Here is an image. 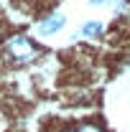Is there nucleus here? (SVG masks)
<instances>
[{"label":"nucleus","instance_id":"obj_7","mask_svg":"<svg viewBox=\"0 0 130 132\" xmlns=\"http://www.w3.org/2000/svg\"><path fill=\"white\" fill-rule=\"evenodd\" d=\"M107 0H89V5H105Z\"/></svg>","mask_w":130,"mask_h":132},{"label":"nucleus","instance_id":"obj_6","mask_svg":"<svg viewBox=\"0 0 130 132\" xmlns=\"http://www.w3.org/2000/svg\"><path fill=\"white\" fill-rule=\"evenodd\" d=\"M59 132H79V130H77V125H74V127H61Z\"/></svg>","mask_w":130,"mask_h":132},{"label":"nucleus","instance_id":"obj_3","mask_svg":"<svg viewBox=\"0 0 130 132\" xmlns=\"http://www.w3.org/2000/svg\"><path fill=\"white\" fill-rule=\"evenodd\" d=\"M79 33L84 38H99V36L105 33V23H99V20H87V23L82 26Z\"/></svg>","mask_w":130,"mask_h":132},{"label":"nucleus","instance_id":"obj_5","mask_svg":"<svg viewBox=\"0 0 130 132\" xmlns=\"http://www.w3.org/2000/svg\"><path fill=\"white\" fill-rule=\"evenodd\" d=\"M115 10L128 13V10H130V0H115Z\"/></svg>","mask_w":130,"mask_h":132},{"label":"nucleus","instance_id":"obj_1","mask_svg":"<svg viewBox=\"0 0 130 132\" xmlns=\"http://www.w3.org/2000/svg\"><path fill=\"white\" fill-rule=\"evenodd\" d=\"M0 53L10 66H26L41 56V46L26 33H10L0 43Z\"/></svg>","mask_w":130,"mask_h":132},{"label":"nucleus","instance_id":"obj_2","mask_svg":"<svg viewBox=\"0 0 130 132\" xmlns=\"http://www.w3.org/2000/svg\"><path fill=\"white\" fill-rule=\"evenodd\" d=\"M64 26H66V15L54 10V13H49V15H44L41 20H38L36 31H38V36L49 38V36H56L59 31H64Z\"/></svg>","mask_w":130,"mask_h":132},{"label":"nucleus","instance_id":"obj_4","mask_svg":"<svg viewBox=\"0 0 130 132\" xmlns=\"http://www.w3.org/2000/svg\"><path fill=\"white\" fill-rule=\"evenodd\" d=\"M77 130L79 132H107V127L99 119H82L79 125H77Z\"/></svg>","mask_w":130,"mask_h":132},{"label":"nucleus","instance_id":"obj_9","mask_svg":"<svg viewBox=\"0 0 130 132\" xmlns=\"http://www.w3.org/2000/svg\"><path fill=\"white\" fill-rule=\"evenodd\" d=\"M31 3H41V0H31Z\"/></svg>","mask_w":130,"mask_h":132},{"label":"nucleus","instance_id":"obj_8","mask_svg":"<svg viewBox=\"0 0 130 132\" xmlns=\"http://www.w3.org/2000/svg\"><path fill=\"white\" fill-rule=\"evenodd\" d=\"M0 43H3V26H0Z\"/></svg>","mask_w":130,"mask_h":132}]
</instances>
